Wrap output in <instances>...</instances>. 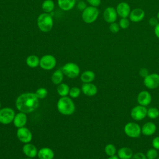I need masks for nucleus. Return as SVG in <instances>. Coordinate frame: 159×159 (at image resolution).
Segmentation results:
<instances>
[{"label": "nucleus", "instance_id": "nucleus-23", "mask_svg": "<svg viewBox=\"0 0 159 159\" xmlns=\"http://www.w3.org/2000/svg\"><path fill=\"white\" fill-rule=\"evenodd\" d=\"M96 75L94 71L91 70H86L83 71L80 76V79L83 83H91L95 79Z\"/></svg>", "mask_w": 159, "mask_h": 159}, {"label": "nucleus", "instance_id": "nucleus-30", "mask_svg": "<svg viewBox=\"0 0 159 159\" xmlns=\"http://www.w3.org/2000/svg\"><path fill=\"white\" fill-rule=\"evenodd\" d=\"M35 94L39 99H44V98H46V96L48 94V91L46 88H43V87H40L35 91Z\"/></svg>", "mask_w": 159, "mask_h": 159}, {"label": "nucleus", "instance_id": "nucleus-4", "mask_svg": "<svg viewBox=\"0 0 159 159\" xmlns=\"http://www.w3.org/2000/svg\"><path fill=\"white\" fill-rule=\"evenodd\" d=\"M99 11L96 7L87 6L86 8L82 11L81 18L86 24H91L96 21L98 19Z\"/></svg>", "mask_w": 159, "mask_h": 159}, {"label": "nucleus", "instance_id": "nucleus-31", "mask_svg": "<svg viewBox=\"0 0 159 159\" xmlns=\"http://www.w3.org/2000/svg\"><path fill=\"white\" fill-rule=\"evenodd\" d=\"M81 90L79 88L74 86L70 89L69 95L71 98H76L79 97V96L81 94Z\"/></svg>", "mask_w": 159, "mask_h": 159}, {"label": "nucleus", "instance_id": "nucleus-46", "mask_svg": "<svg viewBox=\"0 0 159 159\" xmlns=\"http://www.w3.org/2000/svg\"><path fill=\"white\" fill-rule=\"evenodd\" d=\"M0 109H1V102H0Z\"/></svg>", "mask_w": 159, "mask_h": 159}, {"label": "nucleus", "instance_id": "nucleus-43", "mask_svg": "<svg viewBox=\"0 0 159 159\" xmlns=\"http://www.w3.org/2000/svg\"><path fill=\"white\" fill-rule=\"evenodd\" d=\"M157 18L158 19V21H159V11L158 12V13H157Z\"/></svg>", "mask_w": 159, "mask_h": 159}, {"label": "nucleus", "instance_id": "nucleus-42", "mask_svg": "<svg viewBox=\"0 0 159 159\" xmlns=\"http://www.w3.org/2000/svg\"><path fill=\"white\" fill-rule=\"evenodd\" d=\"M107 159H120V158L117 157V155H113L111 157H109V158Z\"/></svg>", "mask_w": 159, "mask_h": 159}, {"label": "nucleus", "instance_id": "nucleus-33", "mask_svg": "<svg viewBox=\"0 0 159 159\" xmlns=\"http://www.w3.org/2000/svg\"><path fill=\"white\" fill-rule=\"evenodd\" d=\"M119 25L120 26V28L122 29H126L129 27V20L127 18H121L120 20H119Z\"/></svg>", "mask_w": 159, "mask_h": 159}, {"label": "nucleus", "instance_id": "nucleus-45", "mask_svg": "<svg viewBox=\"0 0 159 159\" xmlns=\"http://www.w3.org/2000/svg\"><path fill=\"white\" fill-rule=\"evenodd\" d=\"M156 159H159V157H158V158H157Z\"/></svg>", "mask_w": 159, "mask_h": 159}, {"label": "nucleus", "instance_id": "nucleus-39", "mask_svg": "<svg viewBox=\"0 0 159 159\" xmlns=\"http://www.w3.org/2000/svg\"><path fill=\"white\" fill-rule=\"evenodd\" d=\"M87 6H86V4L84 1H80L78 4H77V8L81 11H83V10H84L86 8Z\"/></svg>", "mask_w": 159, "mask_h": 159}, {"label": "nucleus", "instance_id": "nucleus-18", "mask_svg": "<svg viewBox=\"0 0 159 159\" xmlns=\"http://www.w3.org/2000/svg\"><path fill=\"white\" fill-rule=\"evenodd\" d=\"M26 114H27L25 113L19 112L15 115L13 120V123L16 127L18 129L25 126L27 121V117Z\"/></svg>", "mask_w": 159, "mask_h": 159}, {"label": "nucleus", "instance_id": "nucleus-29", "mask_svg": "<svg viewBox=\"0 0 159 159\" xmlns=\"http://www.w3.org/2000/svg\"><path fill=\"white\" fill-rule=\"evenodd\" d=\"M147 116L152 119H157L159 116V110L156 107H150L147 109Z\"/></svg>", "mask_w": 159, "mask_h": 159}, {"label": "nucleus", "instance_id": "nucleus-19", "mask_svg": "<svg viewBox=\"0 0 159 159\" xmlns=\"http://www.w3.org/2000/svg\"><path fill=\"white\" fill-rule=\"evenodd\" d=\"M157 130L156 125L152 122L145 123L141 127V132L145 136H150L155 134Z\"/></svg>", "mask_w": 159, "mask_h": 159}, {"label": "nucleus", "instance_id": "nucleus-6", "mask_svg": "<svg viewBox=\"0 0 159 159\" xmlns=\"http://www.w3.org/2000/svg\"><path fill=\"white\" fill-rule=\"evenodd\" d=\"M124 130L125 135L130 138H137L142 134L140 126L137 123L133 122L127 123L124 126Z\"/></svg>", "mask_w": 159, "mask_h": 159}, {"label": "nucleus", "instance_id": "nucleus-15", "mask_svg": "<svg viewBox=\"0 0 159 159\" xmlns=\"http://www.w3.org/2000/svg\"><path fill=\"white\" fill-rule=\"evenodd\" d=\"M82 93L87 96H94L98 93L97 86L92 83H83L81 86Z\"/></svg>", "mask_w": 159, "mask_h": 159}, {"label": "nucleus", "instance_id": "nucleus-40", "mask_svg": "<svg viewBox=\"0 0 159 159\" xmlns=\"http://www.w3.org/2000/svg\"><path fill=\"white\" fill-rule=\"evenodd\" d=\"M158 22H159V21H158V19H157V17H151V18L149 19V20H148V23H149V24H150L151 26L154 27L158 24Z\"/></svg>", "mask_w": 159, "mask_h": 159}, {"label": "nucleus", "instance_id": "nucleus-38", "mask_svg": "<svg viewBox=\"0 0 159 159\" xmlns=\"http://www.w3.org/2000/svg\"><path fill=\"white\" fill-rule=\"evenodd\" d=\"M87 2L91 6L98 7L101 2V0H86Z\"/></svg>", "mask_w": 159, "mask_h": 159}, {"label": "nucleus", "instance_id": "nucleus-3", "mask_svg": "<svg viewBox=\"0 0 159 159\" xmlns=\"http://www.w3.org/2000/svg\"><path fill=\"white\" fill-rule=\"evenodd\" d=\"M37 24L39 30L43 32H50L53 25L52 16L50 13H42L37 19Z\"/></svg>", "mask_w": 159, "mask_h": 159}, {"label": "nucleus", "instance_id": "nucleus-21", "mask_svg": "<svg viewBox=\"0 0 159 159\" xmlns=\"http://www.w3.org/2000/svg\"><path fill=\"white\" fill-rule=\"evenodd\" d=\"M58 7L64 11L72 9L76 4V0H57Z\"/></svg>", "mask_w": 159, "mask_h": 159}, {"label": "nucleus", "instance_id": "nucleus-17", "mask_svg": "<svg viewBox=\"0 0 159 159\" xmlns=\"http://www.w3.org/2000/svg\"><path fill=\"white\" fill-rule=\"evenodd\" d=\"M22 152L29 158H35L37 156L38 150L36 147L30 143H25L22 147Z\"/></svg>", "mask_w": 159, "mask_h": 159}, {"label": "nucleus", "instance_id": "nucleus-41", "mask_svg": "<svg viewBox=\"0 0 159 159\" xmlns=\"http://www.w3.org/2000/svg\"><path fill=\"white\" fill-rule=\"evenodd\" d=\"M154 32L157 38L159 39V22L154 28Z\"/></svg>", "mask_w": 159, "mask_h": 159}, {"label": "nucleus", "instance_id": "nucleus-20", "mask_svg": "<svg viewBox=\"0 0 159 159\" xmlns=\"http://www.w3.org/2000/svg\"><path fill=\"white\" fill-rule=\"evenodd\" d=\"M54 155L53 150L48 147H43L38 150L37 157L39 159H53Z\"/></svg>", "mask_w": 159, "mask_h": 159}, {"label": "nucleus", "instance_id": "nucleus-27", "mask_svg": "<svg viewBox=\"0 0 159 159\" xmlns=\"http://www.w3.org/2000/svg\"><path fill=\"white\" fill-rule=\"evenodd\" d=\"M55 7L54 2L52 0H45L42 4V9L45 13H50Z\"/></svg>", "mask_w": 159, "mask_h": 159}, {"label": "nucleus", "instance_id": "nucleus-10", "mask_svg": "<svg viewBox=\"0 0 159 159\" xmlns=\"http://www.w3.org/2000/svg\"><path fill=\"white\" fill-rule=\"evenodd\" d=\"M147 109L145 106L137 105L134 107L130 111L131 117L136 121L143 120L147 116Z\"/></svg>", "mask_w": 159, "mask_h": 159}, {"label": "nucleus", "instance_id": "nucleus-35", "mask_svg": "<svg viewBox=\"0 0 159 159\" xmlns=\"http://www.w3.org/2000/svg\"><path fill=\"white\" fill-rule=\"evenodd\" d=\"M131 159H147L146 155L142 152H137L133 155Z\"/></svg>", "mask_w": 159, "mask_h": 159}, {"label": "nucleus", "instance_id": "nucleus-16", "mask_svg": "<svg viewBox=\"0 0 159 159\" xmlns=\"http://www.w3.org/2000/svg\"><path fill=\"white\" fill-rule=\"evenodd\" d=\"M145 17V12L141 8H135L130 11L129 19L132 22H139L142 21Z\"/></svg>", "mask_w": 159, "mask_h": 159}, {"label": "nucleus", "instance_id": "nucleus-24", "mask_svg": "<svg viewBox=\"0 0 159 159\" xmlns=\"http://www.w3.org/2000/svg\"><path fill=\"white\" fill-rule=\"evenodd\" d=\"M26 64L30 68H36L40 64V58L35 55H30L28 56L25 60Z\"/></svg>", "mask_w": 159, "mask_h": 159}, {"label": "nucleus", "instance_id": "nucleus-12", "mask_svg": "<svg viewBox=\"0 0 159 159\" xmlns=\"http://www.w3.org/2000/svg\"><path fill=\"white\" fill-rule=\"evenodd\" d=\"M117 16L116 9L113 7H106L103 12V18L104 20L109 24L116 22Z\"/></svg>", "mask_w": 159, "mask_h": 159}, {"label": "nucleus", "instance_id": "nucleus-22", "mask_svg": "<svg viewBox=\"0 0 159 159\" xmlns=\"http://www.w3.org/2000/svg\"><path fill=\"white\" fill-rule=\"evenodd\" d=\"M117 157L120 159H131L133 156V151L127 147H124L119 148L117 152Z\"/></svg>", "mask_w": 159, "mask_h": 159}, {"label": "nucleus", "instance_id": "nucleus-32", "mask_svg": "<svg viewBox=\"0 0 159 159\" xmlns=\"http://www.w3.org/2000/svg\"><path fill=\"white\" fill-rule=\"evenodd\" d=\"M146 157L147 159H156L158 157V152L154 148H150L146 153Z\"/></svg>", "mask_w": 159, "mask_h": 159}, {"label": "nucleus", "instance_id": "nucleus-28", "mask_svg": "<svg viewBox=\"0 0 159 159\" xmlns=\"http://www.w3.org/2000/svg\"><path fill=\"white\" fill-rule=\"evenodd\" d=\"M104 152L107 156L111 157L116 155L117 150L116 147L113 144L108 143L104 147Z\"/></svg>", "mask_w": 159, "mask_h": 159}, {"label": "nucleus", "instance_id": "nucleus-44", "mask_svg": "<svg viewBox=\"0 0 159 159\" xmlns=\"http://www.w3.org/2000/svg\"><path fill=\"white\" fill-rule=\"evenodd\" d=\"M24 159H32V158H29V157H28V158H24Z\"/></svg>", "mask_w": 159, "mask_h": 159}, {"label": "nucleus", "instance_id": "nucleus-1", "mask_svg": "<svg viewBox=\"0 0 159 159\" xmlns=\"http://www.w3.org/2000/svg\"><path fill=\"white\" fill-rule=\"evenodd\" d=\"M39 99L35 93H24L17 98L16 107L19 112L29 114L34 111L39 107Z\"/></svg>", "mask_w": 159, "mask_h": 159}, {"label": "nucleus", "instance_id": "nucleus-5", "mask_svg": "<svg viewBox=\"0 0 159 159\" xmlns=\"http://www.w3.org/2000/svg\"><path fill=\"white\" fill-rule=\"evenodd\" d=\"M61 70L63 74L69 78H75L80 73L79 66L73 62H68L65 63L63 66Z\"/></svg>", "mask_w": 159, "mask_h": 159}, {"label": "nucleus", "instance_id": "nucleus-9", "mask_svg": "<svg viewBox=\"0 0 159 159\" xmlns=\"http://www.w3.org/2000/svg\"><path fill=\"white\" fill-rule=\"evenodd\" d=\"M143 84L149 89H154L159 87V75L150 73L143 78Z\"/></svg>", "mask_w": 159, "mask_h": 159}, {"label": "nucleus", "instance_id": "nucleus-11", "mask_svg": "<svg viewBox=\"0 0 159 159\" xmlns=\"http://www.w3.org/2000/svg\"><path fill=\"white\" fill-rule=\"evenodd\" d=\"M17 139L22 143H30L32 139V134L29 129L25 127L18 128L17 130Z\"/></svg>", "mask_w": 159, "mask_h": 159}, {"label": "nucleus", "instance_id": "nucleus-25", "mask_svg": "<svg viewBox=\"0 0 159 159\" xmlns=\"http://www.w3.org/2000/svg\"><path fill=\"white\" fill-rule=\"evenodd\" d=\"M63 73L61 70H55L51 77L52 81L55 84H60L62 83V81L63 80Z\"/></svg>", "mask_w": 159, "mask_h": 159}, {"label": "nucleus", "instance_id": "nucleus-34", "mask_svg": "<svg viewBox=\"0 0 159 159\" xmlns=\"http://www.w3.org/2000/svg\"><path fill=\"white\" fill-rule=\"evenodd\" d=\"M109 29V30L112 33L117 34L119 31V30H120V26H119V24H117L116 22H112V23L110 24Z\"/></svg>", "mask_w": 159, "mask_h": 159}, {"label": "nucleus", "instance_id": "nucleus-26", "mask_svg": "<svg viewBox=\"0 0 159 159\" xmlns=\"http://www.w3.org/2000/svg\"><path fill=\"white\" fill-rule=\"evenodd\" d=\"M70 89V88L67 84L61 83L58 85L57 91L59 96H60L61 97H64L67 96L69 94Z\"/></svg>", "mask_w": 159, "mask_h": 159}, {"label": "nucleus", "instance_id": "nucleus-2", "mask_svg": "<svg viewBox=\"0 0 159 159\" xmlns=\"http://www.w3.org/2000/svg\"><path fill=\"white\" fill-rule=\"evenodd\" d=\"M58 112L64 116H70L74 113L75 105L70 97H61L57 104Z\"/></svg>", "mask_w": 159, "mask_h": 159}, {"label": "nucleus", "instance_id": "nucleus-8", "mask_svg": "<svg viewBox=\"0 0 159 159\" xmlns=\"http://www.w3.org/2000/svg\"><path fill=\"white\" fill-rule=\"evenodd\" d=\"M57 60L54 56L50 54H47L40 58L39 66L45 70H50L55 67Z\"/></svg>", "mask_w": 159, "mask_h": 159}, {"label": "nucleus", "instance_id": "nucleus-13", "mask_svg": "<svg viewBox=\"0 0 159 159\" xmlns=\"http://www.w3.org/2000/svg\"><path fill=\"white\" fill-rule=\"evenodd\" d=\"M116 9L117 15L121 18H127L129 17L131 11L129 4L125 2H121L119 3Z\"/></svg>", "mask_w": 159, "mask_h": 159}, {"label": "nucleus", "instance_id": "nucleus-7", "mask_svg": "<svg viewBox=\"0 0 159 159\" xmlns=\"http://www.w3.org/2000/svg\"><path fill=\"white\" fill-rule=\"evenodd\" d=\"M15 111L13 109L6 107L0 109V123L7 125L13 122L15 117Z\"/></svg>", "mask_w": 159, "mask_h": 159}, {"label": "nucleus", "instance_id": "nucleus-37", "mask_svg": "<svg viewBox=\"0 0 159 159\" xmlns=\"http://www.w3.org/2000/svg\"><path fill=\"white\" fill-rule=\"evenodd\" d=\"M139 75L141 77L143 78H145L147 76H148L150 74L148 69L146 68H140V70H139Z\"/></svg>", "mask_w": 159, "mask_h": 159}, {"label": "nucleus", "instance_id": "nucleus-14", "mask_svg": "<svg viewBox=\"0 0 159 159\" xmlns=\"http://www.w3.org/2000/svg\"><path fill=\"white\" fill-rule=\"evenodd\" d=\"M137 101L139 105L147 106L149 105L152 101V96L148 91L143 90L139 93Z\"/></svg>", "mask_w": 159, "mask_h": 159}, {"label": "nucleus", "instance_id": "nucleus-36", "mask_svg": "<svg viewBox=\"0 0 159 159\" xmlns=\"http://www.w3.org/2000/svg\"><path fill=\"white\" fill-rule=\"evenodd\" d=\"M152 147L156 150H159V136L154 137L152 142Z\"/></svg>", "mask_w": 159, "mask_h": 159}]
</instances>
